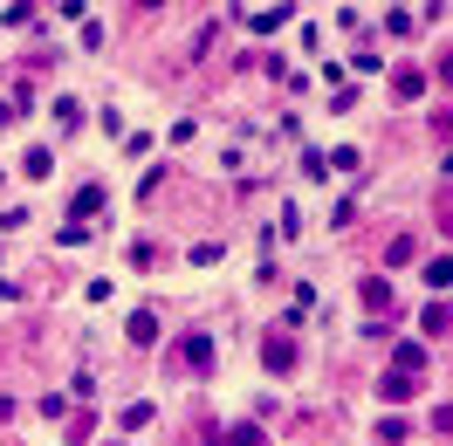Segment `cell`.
I'll list each match as a JSON object with an SVG mask.
<instances>
[{
	"label": "cell",
	"mask_w": 453,
	"mask_h": 446,
	"mask_svg": "<svg viewBox=\"0 0 453 446\" xmlns=\"http://www.w3.org/2000/svg\"><path fill=\"white\" fill-rule=\"evenodd\" d=\"M248 28H255V35H275V28H288V7H248Z\"/></svg>",
	"instance_id": "ba28073f"
},
{
	"label": "cell",
	"mask_w": 453,
	"mask_h": 446,
	"mask_svg": "<svg viewBox=\"0 0 453 446\" xmlns=\"http://www.w3.org/2000/svg\"><path fill=\"white\" fill-rule=\"evenodd\" d=\"M392 96H398V104L426 96V69H412V62H405V69H392Z\"/></svg>",
	"instance_id": "8992f818"
},
{
	"label": "cell",
	"mask_w": 453,
	"mask_h": 446,
	"mask_svg": "<svg viewBox=\"0 0 453 446\" xmlns=\"http://www.w3.org/2000/svg\"><path fill=\"white\" fill-rule=\"evenodd\" d=\"M447 323H453V316H447V303L433 296V303H426V316H419V330H426V336H447Z\"/></svg>",
	"instance_id": "7c38bea8"
},
{
	"label": "cell",
	"mask_w": 453,
	"mask_h": 446,
	"mask_svg": "<svg viewBox=\"0 0 453 446\" xmlns=\"http://www.w3.org/2000/svg\"><path fill=\"white\" fill-rule=\"evenodd\" d=\"M151 412H158V405H151V398H131V405H124V412H117V426H124V433H138V426H151Z\"/></svg>",
	"instance_id": "9c48e42d"
},
{
	"label": "cell",
	"mask_w": 453,
	"mask_h": 446,
	"mask_svg": "<svg viewBox=\"0 0 453 446\" xmlns=\"http://www.w3.org/2000/svg\"><path fill=\"white\" fill-rule=\"evenodd\" d=\"M412 254H419V241H412V234H392V241H385V261H392V268H405Z\"/></svg>",
	"instance_id": "4fadbf2b"
},
{
	"label": "cell",
	"mask_w": 453,
	"mask_h": 446,
	"mask_svg": "<svg viewBox=\"0 0 453 446\" xmlns=\"http://www.w3.org/2000/svg\"><path fill=\"white\" fill-rule=\"evenodd\" d=\"M392 371H405V378H419V371H426V343H398Z\"/></svg>",
	"instance_id": "30bf717a"
},
{
	"label": "cell",
	"mask_w": 453,
	"mask_h": 446,
	"mask_svg": "<svg viewBox=\"0 0 453 446\" xmlns=\"http://www.w3.org/2000/svg\"><path fill=\"white\" fill-rule=\"evenodd\" d=\"M89 433H96V419H89V412L69 419V440H76V446H89Z\"/></svg>",
	"instance_id": "ffe728a7"
},
{
	"label": "cell",
	"mask_w": 453,
	"mask_h": 446,
	"mask_svg": "<svg viewBox=\"0 0 453 446\" xmlns=\"http://www.w3.org/2000/svg\"><path fill=\"white\" fill-rule=\"evenodd\" d=\"M447 275H453V261H447V254H433V261H426V281H433V296L447 288Z\"/></svg>",
	"instance_id": "2e32d148"
},
{
	"label": "cell",
	"mask_w": 453,
	"mask_h": 446,
	"mask_svg": "<svg viewBox=\"0 0 453 446\" xmlns=\"http://www.w3.org/2000/svg\"><path fill=\"white\" fill-rule=\"evenodd\" d=\"M179 364H186V371H213V336L193 330L186 343H179Z\"/></svg>",
	"instance_id": "3957f363"
},
{
	"label": "cell",
	"mask_w": 453,
	"mask_h": 446,
	"mask_svg": "<svg viewBox=\"0 0 453 446\" xmlns=\"http://www.w3.org/2000/svg\"><path fill=\"white\" fill-rule=\"evenodd\" d=\"M323 165H330V172H357V165H365V158H357V151H350V144H337V151H330V158H323Z\"/></svg>",
	"instance_id": "e0dca14e"
},
{
	"label": "cell",
	"mask_w": 453,
	"mask_h": 446,
	"mask_svg": "<svg viewBox=\"0 0 453 446\" xmlns=\"http://www.w3.org/2000/svg\"><path fill=\"white\" fill-rule=\"evenodd\" d=\"M357 296H365V309H371V316H378V323H385V316H392V281H385V275H371V281H357Z\"/></svg>",
	"instance_id": "277c9868"
},
{
	"label": "cell",
	"mask_w": 453,
	"mask_h": 446,
	"mask_svg": "<svg viewBox=\"0 0 453 446\" xmlns=\"http://www.w3.org/2000/svg\"><path fill=\"white\" fill-rule=\"evenodd\" d=\"M131 343H138V350H151V343H158V316H151V309H131Z\"/></svg>",
	"instance_id": "52a82bcc"
},
{
	"label": "cell",
	"mask_w": 453,
	"mask_h": 446,
	"mask_svg": "<svg viewBox=\"0 0 453 446\" xmlns=\"http://www.w3.org/2000/svg\"><path fill=\"white\" fill-rule=\"evenodd\" d=\"M378 398H385V405H405V398H419V378H405V371H385Z\"/></svg>",
	"instance_id": "5b68a950"
},
{
	"label": "cell",
	"mask_w": 453,
	"mask_h": 446,
	"mask_svg": "<svg viewBox=\"0 0 453 446\" xmlns=\"http://www.w3.org/2000/svg\"><path fill=\"white\" fill-rule=\"evenodd\" d=\"M220 261V241H193V268H213Z\"/></svg>",
	"instance_id": "d6986e66"
},
{
	"label": "cell",
	"mask_w": 453,
	"mask_h": 446,
	"mask_svg": "<svg viewBox=\"0 0 453 446\" xmlns=\"http://www.w3.org/2000/svg\"><path fill=\"white\" fill-rule=\"evenodd\" d=\"M213 446H268V433H261V426H226Z\"/></svg>",
	"instance_id": "8fae6325"
},
{
	"label": "cell",
	"mask_w": 453,
	"mask_h": 446,
	"mask_svg": "<svg viewBox=\"0 0 453 446\" xmlns=\"http://www.w3.org/2000/svg\"><path fill=\"white\" fill-rule=\"evenodd\" d=\"M56 124L62 131H83V104H76V96H56Z\"/></svg>",
	"instance_id": "5bb4252c"
},
{
	"label": "cell",
	"mask_w": 453,
	"mask_h": 446,
	"mask_svg": "<svg viewBox=\"0 0 453 446\" xmlns=\"http://www.w3.org/2000/svg\"><path fill=\"white\" fill-rule=\"evenodd\" d=\"M104 206H111V193H104V186H96V179H89V186H76V199H69V227H83V220H96V213H104Z\"/></svg>",
	"instance_id": "7a4b0ae2"
},
{
	"label": "cell",
	"mask_w": 453,
	"mask_h": 446,
	"mask_svg": "<svg viewBox=\"0 0 453 446\" xmlns=\"http://www.w3.org/2000/svg\"><path fill=\"white\" fill-rule=\"evenodd\" d=\"M21 172H28V179H49V172H56V158H49V144H35L28 158H21Z\"/></svg>",
	"instance_id": "9a60e30c"
},
{
	"label": "cell",
	"mask_w": 453,
	"mask_h": 446,
	"mask_svg": "<svg viewBox=\"0 0 453 446\" xmlns=\"http://www.w3.org/2000/svg\"><path fill=\"white\" fill-rule=\"evenodd\" d=\"M405 440V419H378V446H398Z\"/></svg>",
	"instance_id": "ac0fdd59"
},
{
	"label": "cell",
	"mask_w": 453,
	"mask_h": 446,
	"mask_svg": "<svg viewBox=\"0 0 453 446\" xmlns=\"http://www.w3.org/2000/svg\"><path fill=\"white\" fill-rule=\"evenodd\" d=\"M296 358H303V350H296V336H261V364H268V371H275V378H288V371H296Z\"/></svg>",
	"instance_id": "6da1fadb"
},
{
	"label": "cell",
	"mask_w": 453,
	"mask_h": 446,
	"mask_svg": "<svg viewBox=\"0 0 453 446\" xmlns=\"http://www.w3.org/2000/svg\"><path fill=\"white\" fill-rule=\"evenodd\" d=\"M7 124H14V104H0V131H7Z\"/></svg>",
	"instance_id": "44dd1931"
}]
</instances>
